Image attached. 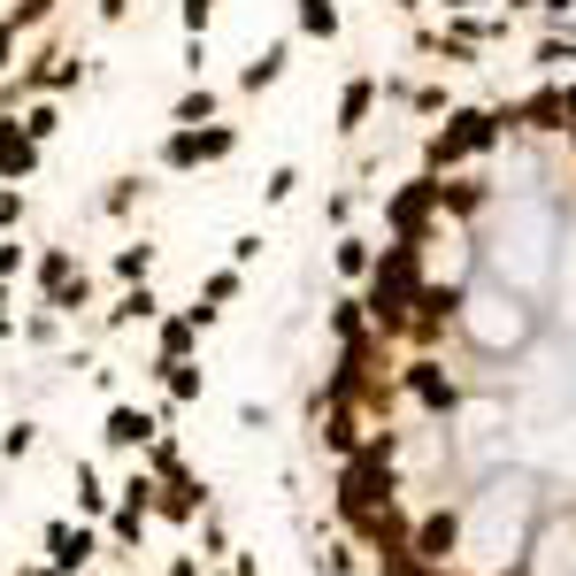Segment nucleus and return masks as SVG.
Listing matches in <instances>:
<instances>
[{"label": "nucleus", "instance_id": "5", "mask_svg": "<svg viewBox=\"0 0 576 576\" xmlns=\"http://www.w3.org/2000/svg\"><path fill=\"white\" fill-rule=\"evenodd\" d=\"M431 223H438V177H431V169H423V177H408L400 192H385V231H392V239H408V247H416Z\"/></svg>", "mask_w": 576, "mask_h": 576}, {"label": "nucleus", "instance_id": "15", "mask_svg": "<svg viewBox=\"0 0 576 576\" xmlns=\"http://www.w3.org/2000/svg\"><path fill=\"white\" fill-rule=\"evenodd\" d=\"M154 315H161V292L154 285H124V300L101 315V331H132V323H154Z\"/></svg>", "mask_w": 576, "mask_h": 576}, {"label": "nucleus", "instance_id": "12", "mask_svg": "<svg viewBox=\"0 0 576 576\" xmlns=\"http://www.w3.org/2000/svg\"><path fill=\"white\" fill-rule=\"evenodd\" d=\"M239 292H247V270H208V277H200V307H185V315L208 331V323H216V315H223Z\"/></svg>", "mask_w": 576, "mask_h": 576}, {"label": "nucleus", "instance_id": "40", "mask_svg": "<svg viewBox=\"0 0 576 576\" xmlns=\"http://www.w3.org/2000/svg\"><path fill=\"white\" fill-rule=\"evenodd\" d=\"M15 39H23V31H15V23H8V15H0V77H8V70H15Z\"/></svg>", "mask_w": 576, "mask_h": 576}, {"label": "nucleus", "instance_id": "9", "mask_svg": "<svg viewBox=\"0 0 576 576\" xmlns=\"http://www.w3.org/2000/svg\"><path fill=\"white\" fill-rule=\"evenodd\" d=\"M93 554H101V531L93 523H46V569L54 576H77Z\"/></svg>", "mask_w": 576, "mask_h": 576}, {"label": "nucleus", "instance_id": "11", "mask_svg": "<svg viewBox=\"0 0 576 576\" xmlns=\"http://www.w3.org/2000/svg\"><path fill=\"white\" fill-rule=\"evenodd\" d=\"M154 431H161V416H154V408H132V400H116V408H108V423H101V438H108L116 453H139Z\"/></svg>", "mask_w": 576, "mask_h": 576}, {"label": "nucleus", "instance_id": "13", "mask_svg": "<svg viewBox=\"0 0 576 576\" xmlns=\"http://www.w3.org/2000/svg\"><path fill=\"white\" fill-rule=\"evenodd\" d=\"M369 116H377V77H354V85L338 93V124H331V132H338V139H362Z\"/></svg>", "mask_w": 576, "mask_h": 576}, {"label": "nucleus", "instance_id": "6", "mask_svg": "<svg viewBox=\"0 0 576 576\" xmlns=\"http://www.w3.org/2000/svg\"><path fill=\"white\" fill-rule=\"evenodd\" d=\"M39 292H46V307H54V315L93 307V277L70 262V247H46V254H39Z\"/></svg>", "mask_w": 576, "mask_h": 576}, {"label": "nucleus", "instance_id": "34", "mask_svg": "<svg viewBox=\"0 0 576 576\" xmlns=\"http://www.w3.org/2000/svg\"><path fill=\"white\" fill-rule=\"evenodd\" d=\"M262 247H270L262 231H239V239H231V270H254V262H262Z\"/></svg>", "mask_w": 576, "mask_h": 576}, {"label": "nucleus", "instance_id": "10", "mask_svg": "<svg viewBox=\"0 0 576 576\" xmlns=\"http://www.w3.org/2000/svg\"><path fill=\"white\" fill-rule=\"evenodd\" d=\"M39 161H46V146L23 139V124H15V116H0V185H31V177H39Z\"/></svg>", "mask_w": 576, "mask_h": 576}, {"label": "nucleus", "instance_id": "1", "mask_svg": "<svg viewBox=\"0 0 576 576\" xmlns=\"http://www.w3.org/2000/svg\"><path fill=\"white\" fill-rule=\"evenodd\" d=\"M362 315H369V331L392 346V338H408V315H416V292H423V262H416V247L408 239H392L377 262H369V277H362Z\"/></svg>", "mask_w": 576, "mask_h": 576}, {"label": "nucleus", "instance_id": "37", "mask_svg": "<svg viewBox=\"0 0 576 576\" xmlns=\"http://www.w3.org/2000/svg\"><path fill=\"white\" fill-rule=\"evenodd\" d=\"M416 101V116H446V85H423V93H408Z\"/></svg>", "mask_w": 576, "mask_h": 576}, {"label": "nucleus", "instance_id": "32", "mask_svg": "<svg viewBox=\"0 0 576 576\" xmlns=\"http://www.w3.org/2000/svg\"><path fill=\"white\" fill-rule=\"evenodd\" d=\"M177 23H185V39H208V23H216V0H185V8H177Z\"/></svg>", "mask_w": 576, "mask_h": 576}, {"label": "nucleus", "instance_id": "21", "mask_svg": "<svg viewBox=\"0 0 576 576\" xmlns=\"http://www.w3.org/2000/svg\"><path fill=\"white\" fill-rule=\"evenodd\" d=\"M292 15L307 39H338V0H292Z\"/></svg>", "mask_w": 576, "mask_h": 576}, {"label": "nucleus", "instance_id": "17", "mask_svg": "<svg viewBox=\"0 0 576 576\" xmlns=\"http://www.w3.org/2000/svg\"><path fill=\"white\" fill-rule=\"evenodd\" d=\"M323 323H331V338H338V346H362V338H369V315H362V292H338Z\"/></svg>", "mask_w": 576, "mask_h": 576}, {"label": "nucleus", "instance_id": "38", "mask_svg": "<svg viewBox=\"0 0 576 576\" xmlns=\"http://www.w3.org/2000/svg\"><path fill=\"white\" fill-rule=\"evenodd\" d=\"M239 431H270V408L262 400H239Z\"/></svg>", "mask_w": 576, "mask_h": 576}, {"label": "nucleus", "instance_id": "26", "mask_svg": "<svg viewBox=\"0 0 576 576\" xmlns=\"http://www.w3.org/2000/svg\"><path fill=\"white\" fill-rule=\"evenodd\" d=\"M538 70H554V77L569 70V77H576V31H569V39H562V31H554V39H538Z\"/></svg>", "mask_w": 576, "mask_h": 576}, {"label": "nucleus", "instance_id": "48", "mask_svg": "<svg viewBox=\"0 0 576 576\" xmlns=\"http://www.w3.org/2000/svg\"><path fill=\"white\" fill-rule=\"evenodd\" d=\"M569 139H576V132H569Z\"/></svg>", "mask_w": 576, "mask_h": 576}, {"label": "nucleus", "instance_id": "19", "mask_svg": "<svg viewBox=\"0 0 576 576\" xmlns=\"http://www.w3.org/2000/svg\"><path fill=\"white\" fill-rule=\"evenodd\" d=\"M154 346H161V362H192V346H200V323H192V315H161Z\"/></svg>", "mask_w": 576, "mask_h": 576}, {"label": "nucleus", "instance_id": "4", "mask_svg": "<svg viewBox=\"0 0 576 576\" xmlns=\"http://www.w3.org/2000/svg\"><path fill=\"white\" fill-rule=\"evenodd\" d=\"M507 132H546V139H569V132H576V77H569V85H538L531 101H507Z\"/></svg>", "mask_w": 576, "mask_h": 576}, {"label": "nucleus", "instance_id": "39", "mask_svg": "<svg viewBox=\"0 0 576 576\" xmlns=\"http://www.w3.org/2000/svg\"><path fill=\"white\" fill-rule=\"evenodd\" d=\"M200 538H208L216 554H231V531H223V515H200Z\"/></svg>", "mask_w": 576, "mask_h": 576}, {"label": "nucleus", "instance_id": "8", "mask_svg": "<svg viewBox=\"0 0 576 576\" xmlns=\"http://www.w3.org/2000/svg\"><path fill=\"white\" fill-rule=\"evenodd\" d=\"M453 546H461V507H431L408 523V562L423 569H453Z\"/></svg>", "mask_w": 576, "mask_h": 576}, {"label": "nucleus", "instance_id": "18", "mask_svg": "<svg viewBox=\"0 0 576 576\" xmlns=\"http://www.w3.org/2000/svg\"><path fill=\"white\" fill-rule=\"evenodd\" d=\"M154 377L169 385V400H177V408H192V400L208 392V369H200V362H154Z\"/></svg>", "mask_w": 576, "mask_h": 576}, {"label": "nucleus", "instance_id": "31", "mask_svg": "<svg viewBox=\"0 0 576 576\" xmlns=\"http://www.w3.org/2000/svg\"><path fill=\"white\" fill-rule=\"evenodd\" d=\"M292 192H300V169H292V161H277V169H270V185H262V200H270V208H285Z\"/></svg>", "mask_w": 576, "mask_h": 576}, {"label": "nucleus", "instance_id": "7", "mask_svg": "<svg viewBox=\"0 0 576 576\" xmlns=\"http://www.w3.org/2000/svg\"><path fill=\"white\" fill-rule=\"evenodd\" d=\"M400 392H408V400H416V408H423L431 423H446V416L461 408V385H453V377L438 369L431 354H416V362H400Z\"/></svg>", "mask_w": 576, "mask_h": 576}, {"label": "nucleus", "instance_id": "16", "mask_svg": "<svg viewBox=\"0 0 576 576\" xmlns=\"http://www.w3.org/2000/svg\"><path fill=\"white\" fill-rule=\"evenodd\" d=\"M369 262H377V247H369L362 231H338V247H331V270H338L346 285H362V277H369Z\"/></svg>", "mask_w": 576, "mask_h": 576}, {"label": "nucleus", "instance_id": "30", "mask_svg": "<svg viewBox=\"0 0 576 576\" xmlns=\"http://www.w3.org/2000/svg\"><path fill=\"white\" fill-rule=\"evenodd\" d=\"M139 200H146V185H139V177H116V185L101 192V208H108V216H132Z\"/></svg>", "mask_w": 576, "mask_h": 576}, {"label": "nucleus", "instance_id": "47", "mask_svg": "<svg viewBox=\"0 0 576 576\" xmlns=\"http://www.w3.org/2000/svg\"><path fill=\"white\" fill-rule=\"evenodd\" d=\"M31 576H54V569H31Z\"/></svg>", "mask_w": 576, "mask_h": 576}, {"label": "nucleus", "instance_id": "35", "mask_svg": "<svg viewBox=\"0 0 576 576\" xmlns=\"http://www.w3.org/2000/svg\"><path fill=\"white\" fill-rule=\"evenodd\" d=\"M23 223H31V200L8 185V192H0V231H23Z\"/></svg>", "mask_w": 576, "mask_h": 576}, {"label": "nucleus", "instance_id": "45", "mask_svg": "<svg viewBox=\"0 0 576 576\" xmlns=\"http://www.w3.org/2000/svg\"><path fill=\"white\" fill-rule=\"evenodd\" d=\"M8 331H15V315H8V292H0V338H8Z\"/></svg>", "mask_w": 576, "mask_h": 576}, {"label": "nucleus", "instance_id": "36", "mask_svg": "<svg viewBox=\"0 0 576 576\" xmlns=\"http://www.w3.org/2000/svg\"><path fill=\"white\" fill-rule=\"evenodd\" d=\"M54 331H62V315H54V307H46V315H31V323H23V338H31V346H54Z\"/></svg>", "mask_w": 576, "mask_h": 576}, {"label": "nucleus", "instance_id": "25", "mask_svg": "<svg viewBox=\"0 0 576 576\" xmlns=\"http://www.w3.org/2000/svg\"><path fill=\"white\" fill-rule=\"evenodd\" d=\"M146 270H154V247H146V239L116 247V277H124V285H146Z\"/></svg>", "mask_w": 576, "mask_h": 576}, {"label": "nucleus", "instance_id": "46", "mask_svg": "<svg viewBox=\"0 0 576 576\" xmlns=\"http://www.w3.org/2000/svg\"><path fill=\"white\" fill-rule=\"evenodd\" d=\"M392 8H400V15H416V8H431V0H392Z\"/></svg>", "mask_w": 576, "mask_h": 576}, {"label": "nucleus", "instance_id": "41", "mask_svg": "<svg viewBox=\"0 0 576 576\" xmlns=\"http://www.w3.org/2000/svg\"><path fill=\"white\" fill-rule=\"evenodd\" d=\"M8 277H23V247H8V239H0V285H8Z\"/></svg>", "mask_w": 576, "mask_h": 576}, {"label": "nucleus", "instance_id": "23", "mask_svg": "<svg viewBox=\"0 0 576 576\" xmlns=\"http://www.w3.org/2000/svg\"><path fill=\"white\" fill-rule=\"evenodd\" d=\"M108 500H116V492L101 484V469H93V461H77V507H85V515H108Z\"/></svg>", "mask_w": 576, "mask_h": 576}, {"label": "nucleus", "instance_id": "42", "mask_svg": "<svg viewBox=\"0 0 576 576\" xmlns=\"http://www.w3.org/2000/svg\"><path fill=\"white\" fill-rule=\"evenodd\" d=\"M438 8H446V15H484L492 0H438Z\"/></svg>", "mask_w": 576, "mask_h": 576}, {"label": "nucleus", "instance_id": "24", "mask_svg": "<svg viewBox=\"0 0 576 576\" xmlns=\"http://www.w3.org/2000/svg\"><path fill=\"white\" fill-rule=\"evenodd\" d=\"M315 569H323V576H362V546H354V538H338V546H323V554H315Z\"/></svg>", "mask_w": 576, "mask_h": 576}, {"label": "nucleus", "instance_id": "43", "mask_svg": "<svg viewBox=\"0 0 576 576\" xmlns=\"http://www.w3.org/2000/svg\"><path fill=\"white\" fill-rule=\"evenodd\" d=\"M132 15V0H101V23H124Z\"/></svg>", "mask_w": 576, "mask_h": 576}, {"label": "nucleus", "instance_id": "29", "mask_svg": "<svg viewBox=\"0 0 576 576\" xmlns=\"http://www.w3.org/2000/svg\"><path fill=\"white\" fill-rule=\"evenodd\" d=\"M31 446H39V423H23V416H15V423L0 431V461H31Z\"/></svg>", "mask_w": 576, "mask_h": 576}, {"label": "nucleus", "instance_id": "20", "mask_svg": "<svg viewBox=\"0 0 576 576\" xmlns=\"http://www.w3.org/2000/svg\"><path fill=\"white\" fill-rule=\"evenodd\" d=\"M216 108H223V101H216V85H192V93L169 108V124H177V132H200V124H216Z\"/></svg>", "mask_w": 576, "mask_h": 576}, {"label": "nucleus", "instance_id": "14", "mask_svg": "<svg viewBox=\"0 0 576 576\" xmlns=\"http://www.w3.org/2000/svg\"><path fill=\"white\" fill-rule=\"evenodd\" d=\"M285 70H292V39H270V46H262V54L239 70V93H270Z\"/></svg>", "mask_w": 576, "mask_h": 576}, {"label": "nucleus", "instance_id": "3", "mask_svg": "<svg viewBox=\"0 0 576 576\" xmlns=\"http://www.w3.org/2000/svg\"><path fill=\"white\" fill-rule=\"evenodd\" d=\"M484 354H507V346H523L531 338V315H523V300L507 285H484V292H461V315H453Z\"/></svg>", "mask_w": 576, "mask_h": 576}, {"label": "nucleus", "instance_id": "44", "mask_svg": "<svg viewBox=\"0 0 576 576\" xmlns=\"http://www.w3.org/2000/svg\"><path fill=\"white\" fill-rule=\"evenodd\" d=\"M161 576H200V562H192V554H177V562H169Z\"/></svg>", "mask_w": 576, "mask_h": 576}, {"label": "nucleus", "instance_id": "22", "mask_svg": "<svg viewBox=\"0 0 576 576\" xmlns=\"http://www.w3.org/2000/svg\"><path fill=\"white\" fill-rule=\"evenodd\" d=\"M15 124H23V139H54V132H62V108H54V93H46V101H23V116H15Z\"/></svg>", "mask_w": 576, "mask_h": 576}, {"label": "nucleus", "instance_id": "28", "mask_svg": "<svg viewBox=\"0 0 576 576\" xmlns=\"http://www.w3.org/2000/svg\"><path fill=\"white\" fill-rule=\"evenodd\" d=\"M108 538L116 546H146V507H116L108 515Z\"/></svg>", "mask_w": 576, "mask_h": 576}, {"label": "nucleus", "instance_id": "2", "mask_svg": "<svg viewBox=\"0 0 576 576\" xmlns=\"http://www.w3.org/2000/svg\"><path fill=\"white\" fill-rule=\"evenodd\" d=\"M500 139H507L500 108H446V124H438L431 139H423V169H431V177H453L461 161L492 154Z\"/></svg>", "mask_w": 576, "mask_h": 576}, {"label": "nucleus", "instance_id": "33", "mask_svg": "<svg viewBox=\"0 0 576 576\" xmlns=\"http://www.w3.org/2000/svg\"><path fill=\"white\" fill-rule=\"evenodd\" d=\"M354 208H362L354 192H331V200H323V223H331V231H354Z\"/></svg>", "mask_w": 576, "mask_h": 576}, {"label": "nucleus", "instance_id": "27", "mask_svg": "<svg viewBox=\"0 0 576 576\" xmlns=\"http://www.w3.org/2000/svg\"><path fill=\"white\" fill-rule=\"evenodd\" d=\"M161 169H177V177H185V169H200V146H192V132H169V139H161Z\"/></svg>", "mask_w": 576, "mask_h": 576}]
</instances>
